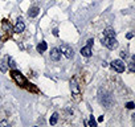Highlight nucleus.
<instances>
[{
    "label": "nucleus",
    "instance_id": "f257e3e1",
    "mask_svg": "<svg viewBox=\"0 0 135 127\" xmlns=\"http://www.w3.org/2000/svg\"><path fill=\"white\" fill-rule=\"evenodd\" d=\"M11 76H12V78L16 81V84L17 85H20V86H27L28 85V81H27V78L19 72V70H16V69H13L12 72H11Z\"/></svg>",
    "mask_w": 135,
    "mask_h": 127
},
{
    "label": "nucleus",
    "instance_id": "f03ea898",
    "mask_svg": "<svg viewBox=\"0 0 135 127\" xmlns=\"http://www.w3.org/2000/svg\"><path fill=\"white\" fill-rule=\"evenodd\" d=\"M102 45H105L109 49H117L118 48V41L115 40V37H105L102 40Z\"/></svg>",
    "mask_w": 135,
    "mask_h": 127
},
{
    "label": "nucleus",
    "instance_id": "7ed1b4c3",
    "mask_svg": "<svg viewBox=\"0 0 135 127\" xmlns=\"http://www.w3.org/2000/svg\"><path fill=\"white\" fill-rule=\"evenodd\" d=\"M60 52L64 53V56H65L66 58H73V56H74V50H73V48L69 46L68 44H62L61 48H60Z\"/></svg>",
    "mask_w": 135,
    "mask_h": 127
},
{
    "label": "nucleus",
    "instance_id": "20e7f679",
    "mask_svg": "<svg viewBox=\"0 0 135 127\" xmlns=\"http://www.w3.org/2000/svg\"><path fill=\"white\" fill-rule=\"evenodd\" d=\"M111 68H113L115 72H118V73H123L124 69H126V65H124V62H123L122 60H114V61L111 62Z\"/></svg>",
    "mask_w": 135,
    "mask_h": 127
},
{
    "label": "nucleus",
    "instance_id": "39448f33",
    "mask_svg": "<svg viewBox=\"0 0 135 127\" xmlns=\"http://www.w3.org/2000/svg\"><path fill=\"white\" fill-rule=\"evenodd\" d=\"M93 42H94L93 38H90V40H88V45L81 48V54L84 57H90L91 56V45H93Z\"/></svg>",
    "mask_w": 135,
    "mask_h": 127
},
{
    "label": "nucleus",
    "instance_id": "423d86ee",
    "mask_svg": "<svg viewBox=\"0 0 135 127\" xmlns=\"http://www.w3.org/2000/svg\"><path fill=\"white\" fill-rule=\"evenodd\" d=\"M50 58H52L53 61H58V60L61 58V52H60L58 48H53V49L50 50Z\"/></svg>",
    "mask_w": 135,
    "mask_h": 127
},
{
    "label": "nucleus",
    "instance_id": "0eeeda50",
    "mask_svg": "<svg viewBox=\"0 0 135 127\" xmlns=\"http://www.w3.org/2000/svg\"><path fill=\"white\" fill-rule=\"evenodd\" d=\"M24 29H25V24L23 23V20L21 19L17 20V23L15 25V32L16 33H21V32H24Z\"/></svg>",
    "mask_w": 135,
    "mask_h": 127
},
{
    "label": "nucleus",
    "instance_id": "6e6552de",
    "mask_svg": "<svg viewBox=\"0 0 135 127\" xmlns=\"http://www.w3.org/2000/svg\"><path fill=\"white\" fill-rule=\"evenodd\" d=\"M8 56H6L2 61H0V70H2V72H7V69H8Z\"/></svg>",
    "mask_w": 135,
    "mask_h": 127
},
{
    "label": "nucleus",
    "instance_id": "1a4fd4ad",
    "mask_svg": "<svg viewBox=\"0 0 135 127\" xmlns=\"http://www.w3.org/2000/svg\"><path fill=\"white\" fill-rule=\"evenodd\" d=\"M38 13H40V8H38V7H32V8L28 11V16H29V17H36Z\"/></svg>",
    "mask_w": 135,
    "mask_h": 127
},
{
    "label": "nucleus",
    "instance_id": "9d476101",
    "mask_svg": "<svg viewBox=\"0 0 135 127\" xmlns=\"http://www.w3.org/2000/svg\"><path fill=\"white\" fill-rule=\"evenodd\" d=\"M103 35H105V37H115V32H114V29H113V28H110V27L105 29Z\"/></svg>",
    "mask_w": 135,
    "mask_h": 127
},
{
    "label": "nucleus",
    "instance_id": "9b49d317",
    "mask_svg": "<svg viewBox=\"0 0 135 127\" xmlns=\"http://www.w3.org/2000/svg\"><path fill=\"white\" fill-rule=\"evenodd\" d=\"M46 48H48L46 42H45V41H42V42H40V44L37 45V52L42 53V52H45V50H46Z\"/></svg>",
    "mask_w": 135,
    "mask_h": 127
},
{
    "label": "nucleus",
    "instance_id": "f8f14e48",
    "mask_svg": "<svg viewBox=\"0 0 135 127\" xmlns=\"http://www.w3.org/2000/svg\"><path fill=\"white\" fill-rule=\"evenodd\" d=\"M70 87L73 89L74 94H78V85H77L76 80H72V81H70Z\"/></svg>",
    "mask_w": 135,
    "mask_h": 127
},
{
    "label": "nucleus",
    "instance_id": "ddd939ff",
    "mask_svg": "<svg viewBox=\"0 0 135 127\" xmlns=\"http://www.w3.org/2000/svg\"><path fill=\"white\" fill-rule=\"evenodd\" d=\"M57 120H58V114H57V113H54V114L50 116V124H56V123H57Z\"/></svg>",
    "mask_w": 135,
    "mask_h": 127
},
{
    "label": "nucleus",
    "instance_id": "4468645a",
    "mask_svg": "<svg viewBox=\"0 0 135 127\" xmlns=\"http://www.w3.org/2000/svg\"><path fill=\"white\" fill-rule=\"evenodd\" d=\"M95 124H97V122H95V119L93 118V115H90V120H89V126H91V127H95Z\"/></svg>",
    "mask_w": 135,
    "mask_h": 127
},
{
    "label": "nucleus",
    "instance_id": "2eb2a0df",
    "mask_svg": "<svg viewBox=\"0 0 135 127\" xmlns=\"http://www.w3.org/2000/svg\"><path fill=\"white\" fill-rule=\"evenodd\" d=\"M8 62H9V66H11L12 69H16V64H15V61H13L11 57L8 58Z\"/></svg>",
    "mask_w": 135,
    "mask_h": 127
},
{
    "label": "nucleus",
    "instance_id": "dca6fc26",
    "mask_svg": "<svg viewBox=\"0 0 135 127\" xmlns=\"http://www.w3.org/2000/svg\"><path fill=\"white\" fill-rule=\"evenodd\" d=\"M126 107H127V109H134V107H135V103H134V102H128V103L126 105Z\"/></svg>",
    "mask_w": 135,
    "mask_h": 127
},
{
    "label": "nucleus",
    "instance_id": "f3484780",
    "mask_svg": "<svg viewBox=\"0 0 135 127\" xmlns=\"http://www.w3.org/2000/svg\"><path fill=\"white\" fill-rule=\"evenodd\" d=\"M120 57H122V58H126V57H127V53H126L124 50H122V52H120Z\"/></svg>",
    "mask_w": 135,
    "mask_h": 127
},
{
    "label": "nucleus",
    "instance_id": "a211bd4d",
    "mask_svg": "<svg viewBox=\"0 0 135 127\" xmlns=\"http://www.w3.org/2000/svg\"><path fill=\"white\" fill-rule=\"evenodd\" d=\"M130 70L134 72V62H130Z\"/></svg>",
    "mask_w": 135,
    "mask_h": 127
},
{
    "label": "nucleus",
    "instance_id": "6ab92c4d",
    "mask_svg": "<svg viewBox=\"0 0 135 127\" xmlns=\"http://www.w3.org/2000/svg\"><path fill=\"white\" fill-rule=\"evenodd\" d=\"M53 35H54V36H58V29H54V31H53Z\"/></svg>",
    "mask_w": 135,
    "mask_h": 127
},
{
    "label": "nucleus",
    "instance_id": "aec40b11",
    "mask_svg": "<svg viewBox=\"0 0 135 127\" xmlns=\"http://www.w3.org/2000/svg\"><path fill=\"white\" fill-rule=\"evenodd\" d=\"M132 36H134L132 33H127V38H132Z\"/></svg>",
    "mask_w": 135,
    "mask_h": 127
},
{
    "label": "nucleus",
    "instance_id": "412c9836",
    "mask_svg": "<svg viewBox=\"0 0 135 127\" xmlns=\"http://www.w3.org/2000/svg\"><path fill=\"white\" fill-rule=\"evenodd\" d=\"M102 66H103V68H106V66H107V62H105V61H103V62H102Z\"/></svg>",
    "mask_w": 135,
    "mask_h": 127
},
{
    "label": "nucleus",
    "instance_id": "4be33fe9",
    "mask_svg": "<svg viewBox=\"0 0 135 127\" xmlns=\"http://www.w3.org/2000/svg\"><path fill=\"white\" fill-rule=\"evenodd\" d=\"M102 120H103V115H102V116H99V118H98V122H102Z\"/></svg>",
    "mask_w": 135,
    "mask_h": 127
}]
</instances>
